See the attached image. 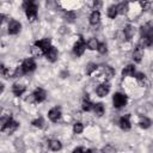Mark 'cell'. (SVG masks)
I'll list each match as a JSON object with an SVG mask.
<instances>
[{"instance_id":"cell-21","label":"cell","mask_w":153,"mask_h":153,"mask_svg":"<svg viewBox=\"0 0 153 153\" xmlns=\"http://www.w3.org/2000/svg\"><path fill=\"white\" fill-rule=\"evenodd\" d=\"M123 32H124V36H126L127 39H130V38L134 36V29H133V26H130V25L126 26V29H124Z\"/></svg>"},{"instance_id":"cell-19","label":"cell","mask_w":153,"mask_h":153,"mask_svg":"<svg viewBox=\"0 0 153 153\" xmlns=\"http://www.w3.org/2000/svg\"><path fill=\"white\" fill-rule=\"evenodd\" d=\"M93 111L96 112L97 116H102V115L104 114V106H103V104H102V103L94 104V105H93Z\"/></svg>"},{"instance_id":"cell-10","label":"cell","mask_w":153,"mask_h":153,"mask_svg":"<svg viewBox=\"0 0 153 153\" xmlns=\"http://www.w3.org/2000/svg\"><path fill=\"white\" fill-rule=\"evenodd\" d=\"M129 115H126L123 117H121L120 120V127L123 129V130H129L130 129V122H129Z\"/></svg>"},{"instance_id":"cell-1","label":"cell","mask_w":153,"mask_h":153,"mask_svg":"<svg viewBox=\"0 0 153 153\" xmlns=\"http://www.w3.org/2000/svg\"><path fill=\"white\" fill-rule=\"evenodd\" d=\"M23 7L25 8L26 16L30 20H35L37 17V6L33 1H24Z\"/></svg>"},{"instance_id":"cell-11","label":"cell","mask_w":153,"mask_h":153,"mask_svg":"<svg viewBox=\"0 0 153 153\" xmlns=\"http://www.w3.org/2000/svg\"><path fill=\"white\" fill-rule=\"evenodd\" d=\"M33 96L36 98V102H43L45 99V91L43 88H36L33 92Z\"/></svg>"},{"instance_id":"cell-9","label":"cell","mask_w":153,"mask_h":153,"mask_svg":"<svg viewBox=\"0 0 153 153\" xmlns=\"http://www.w3.org/2000/svg\"><path fill=\"white\" fill-rule=\"evenodd\" d=\"M109 85L108 84H102V85H99L98 87H97V90H96V92H97V94L99 96V97H105L108 93H109Z\"/></svg>"},{"instance_id":"cell-4","label":"cell","mask_w":153,"mask_h":153,"mask_svg":"<svg viewBox=\"0 0 153 153\" xmlns=\"http://www.w3.org/2000/svg\"><path fill=\"white\" fill-rule=\"evenodd\" d=\"M85 48H86V43H85L84 38H82V37H80V38H79V41L74 44L73 53H74L76 56H80V55H82V53H84Z\"/></svg>"},{"instance_id":"cell-30","label":"cell","mask_w":153,"mask_h":153,"mask_svg":"<svg viewBox=\"0 0 153 153\" xmlns=\"http://www.w3.org/2000/svg\"><path fill=\"white\" fill-rule=\"evenodd\" d=\"M65 18L68 22H73L75 19V14H74V12H66L65 13Z\"/></svg>"},{"instance_id":"cell-25","label":"cell","mask_w":153,"mask_h":153,"mask_svg":"<svg viewBox=\"0 0 153 153\" xmlns=\"http://www.w3.org/2000/svg\"><path fill=\"white\" fill-rule=\"evenodd\" d=\"M102 152L103 153H116V148L114 146H111V145H106V146L103 147Z\"/></svg>"},{"instance_id":"cell-31","label":"cell","mask_w":153,"mask_h":153,"mask_svg":"<svg viewBox=\"0 0 153 153\" xmlns=\"http://www.w3.org/2000/svg\"><path fill=\"white\" fill-rule=\"evenodd\" d=\"M100 54H105L106 53V45H105V43H99V45H98V49H97Z\"/></svg>"},{"instance_id":"cell-24","label":"cell","mask_w":153,"mask_h":153,"mask_svg":"<svg viewBox=\"0 0 153 153\" xmlns=\"http://www.w3.org/2000/svg\"><path fill=\"white\" fill-rule=\"evenodd\" d=\"M117 7L116 6H110L109 8H108V16L110 17V18H115L116 16H117Z\"/></svg>"},{"instance_id":"cell-15","label":"cell","mask_w":153,"mask_h":153,"mask_svg":"<svg viewBox=\"0 0 153 153\" xmlns=\"http://www.w3.org/2000/svg\"><path fill=\"white\" fill-rule=\"evenodd\" d=\"M99 18H100L99 12H98V11H93V12L91 13V16H90V23H91L92 25H96V24L99 23Z\"/></svg>"},{"instance_id":"cell-28","label":"cell","mask_w":153,"mask_h":153,"mask_svg":"<svg viewBox=\"0 0 153 153\" xmlns=\"http://www.w3.org/2000/svg\"><path fill=\"white\" fill-rule=\"evenodd\" d=\"M82 129H84V126H82V123H80V122H76V123L73 126V131L76 133V134L81 133Z\"/></svg>"},{"instance_id":"cell-29","label":"cell","mask_w":153,"mask_h":153,"mask_svg":"<svg viewBox=\"0 0 153 153\" xmlns=\"http://www.w3.org/2000/svg\"><path fill=\"white\" fill-rule=\"evenodd\" d=\"M97 67H98V66H97L96 63H92V62H91V63H88V65H87V67H86V74H91L93 71H96V69H97Z\"/></svg>"},{"instance_id":"cell-3","label":"cell","mask_w":153,"mask_h":153,"mask_svg":"<svg viewBox=\"0 0 153 153\" xmlns=\"http://www.w3.org/2000/svg\"><path fill=\"white\" fill-rule=\"evenodd\" d=\"M35 45L43 53V54H47L49 51V49L51 48L50 45V39L49 38H44V39H39L35 43Z\"/></svg>"},{"instance_id":"cell-35","label":"cell","mask_w":153,"mask_h":153,"mask_svg":"<svg viewBox=\"0 0 153 153\" xmlns=\"http://www.w3.org/2000/svg\"><path fill=\"white\" fill-rule=\"evenodd\" d=\"M100 6H102V2H100V1H97V2H94V4H93V7H94V10H98Z\"/></svg>"},{"instance_id":"cell-18","label":"cell","mask_w":153,"mask_h":153,"mask_svg":"<svg viewBox=\"0 0 153 153\" xmlns=\"http://www.w3.org/2000/svg\"><path fill=\"white\" fill-rule=\"evenodd\" d=\"M93 105H94V104H92V103L88 100V98L85 97V99H84V102H82V110H84V111H91V110H93Z\"/></svg>"},{"instance_id":"cell-20","label":"cell","mask_w":153,"mask_h":153,"mask_svg":"<svg viewBox=\"0 0 153 153\" xmlns=\"http://www.w3.org/2000/svg\"><path fill=\"white\" fill-rule=\"evenodd\" d=\"M139 124H140V127L141 128H148L149 126H151V121L147 118V117H145V116H141L140 117V121H139Z\"/></svg>"},{"instance_id":"cell-26","label":"cell","mask_w":153,"mask_h":153,"mask_svg":"<svg viewBox=\"0 0 153 153\" xmlns=\"http://www.w3.org/2000/svg\"><path fill=\"white\" fill-rule=\"evenodd\" d=\"M104 73H105V76L108 78V79H110L112 75H114V69L111 68V67H109V66H105L104 67Z\"/></svg>"},{"instance_id":"cell-14","label":"cell","mask_w":153,"mask_h":153,"mask_svg":"<svg viewBox=\"0 0 153 153\" xmlns=\"http://www.w3.org/2000/svg\"><path fill=\"white\" fill-rule=\"evenodd\" d=\"M12 91H13V93H14V96H22L23 93H24V91H25V86L24 85H19V84H14L13 85V87H12Z\"/></svg>"},{"instance_id":"cell-6","label":"cell","mask_w":153,"mask_h":153,"mask_svg":"<svg viewBox=\"0 0 153 153\" xmlns=\"http://www.w3.org/2000/svg\"><path fill=\"white\" fill-rule=\"evenodd\" d=\"M20 27H22V25H20L19 22H17V20H11V22L8 23V33H10V35H16V33H18V32L20 31Z\"/></svg>"},{"instance_id":"cell-34","label":"cell","mask_w":153,"mask_h":153,"mask_svg":"<svg viewBox=\"0 0 153 153\" xmlns=\"http://www.w3.org/2000/svg\"><path fill=\"white\" fill-rule=\"evenodd\" d=\"M35 100H36V98H35L33 94H30V96L26 98V102H29V103H32V102H35Z\"/></svg>"},{"instance_id":"cell-5","label":"cell","mask_w":153,"mask_h":153,"mask_svg":"<svg viewBox=\"0 0 153 153\" xmlns=\"http://www.w3.org/2000/svg\"><path fill=\"white\" fill-rule=\"evenodd\" d=\"M22 68H23L24 73H29V72L35 71L36 63H35V61L32 59H26V60H24V62L22 65Z\"/></svg>"},{"instance_id":"cell-16","label":"cell","mask_w":153,"mask_h":153,"mask_svg":"<svg viewBox=\"0 0 153 153\" xmlns=\"http://www.w3.org/2000/svg\"><path fill=\"white\" fill-rule=\"evenodd\" d=\"M135 74V67L133 65H128L127 67H124V69L122 71V75L127 76V75H134Z\"/></svg>"},{"instance_id":"cell-37","label":"cell","mask_w":153,"mask_h":153,"mask_svg":"<svg viewBox=\"0 0 153 153\" xmlns=\"http://www.w3.org/2000/svg\"><path fill=\"white\" fill-rule=\"evenodd\" d=\"M84 151H82V148L81 147H78V148H75L74 151H73V153H82Z\"/></svg>"},{"instance_id":"cell-13","label":"cell","mask_w":153,"mask_h":153,"mask_svg":"<svg viewBox=\"0 0 153 153\" xmlns=\"http://www.w3.org/2000/svg\"><path fill=\"white\" fill-rule=\"evenodd\" d=\"M142 56H143V49H142L141 47H137V48L134 50V53H133V59H134V61L140 62L141 59H142Z\"/></svg>"},{"instance_id":"cell-12","label":"cell","mask_w":153,"mask_h":153,"mask_svg":"<svg viewBox=\"0 0 153 153\" xmlns=\"http://www.w3.org/2000/svg\"><path fill=\"white\" fill-rule=\"evenodd\" d=\"M57 54H59V53H57V49H56L55 47H51V48L49 49V51L45 54V56H47V59H48L49 61L53 62V61H55V60L57 59Z\"/></svg>"},{"instance_id":"cell-36","label":"cell","mask_w":153,"mask_h":153,"mask_svg":"<svg viewBox=\"0 0 153 153\" xmlns=\"http://www.w3.org/2000/svg\"><path fill=\"white\" fill-rule=\"evenodd\" d=\"M117 37H118L120 41H122V39L126 37V36H124V32H117Z\"/></svg>"},{"instance_id":"cell-8","label":"cell","mask_w":153,"mask_h":153,"mask_svg":"<svg viewBox=\"0 0 153 153\" xmlns=\"http://www.w3.org/2000/svg\"><path fill=\"white\" fill-rule=\"evenodd\" d=\"M17 128H18V123H17V122H14V121H12V120L10 118V120H8V121H7V122L1 127V130H2V131H5L6 129H8V131L11 133V131L16 130Z\"/></svg>"},{"instance_id":"cell-27","label":"cell","mask_w":153,"mask_h":153,"mask_svg":"<svg viewBox=\"0 0 153 153\" xmlns=\"http://www.w3.org/2000/svg\"><path fill=\"white\" fill-rule=\"evenodd\" d=\"M32 124H33L35 127H37V128H43V126H44V120H43L42 117H38L37 120L32 121Z\"/></svg>"},{"instance_id":"cell-33","label":"cell","mask_w":153,"mask_h":153,"mask_svg":"<svg viewBox=\"0 0 153 153\" xmlns=\"http://www.w3.org/2000/svg\"><path fill=\"white\" fill-rule=\"evenodd\" d=\"M135 76H136V79H137L139 81H142V80L145 79V74H142V73H136Z\"/></svg>"},{"instance_id":"cell-7","label":"cell","mask_w":153,"mask_h":153,"mask_svg":"<svg viewBox=\"0 0 153 153\" xmlns=\"http://www.w3.org/2000/svg\"><path fill=\"white\" fill-rule=\"evenodd\" d=\"M48 116H49L50 121H53V122L59 121V118L61 117V109H60V108H57V106H55V108L50 109V110H49Z\"/></svg>"},{"instance_id":"cell-32","label":"cell","mask_w":153,"mask_h":153,"mask_svg":"<svg viewBox=\"0 0 153 153\" xmlns=\"http://www.w3.org/2000/svg\"><path fill=\"white\" fill-rule=\"evenodd\" d=\"M22 74H24V71H23V68H22V66H20V67H18V68L16 69L13 76H14V78H18V76H20Z\"/></svg>"},{"instance_id":"cell-17","label":"cell","mask_w":153,"mask_h":153,"mask_svg":"<svg viewBox=\"0 0 153 153\" xmlns=\"http://www.w3.org/2000/svg\"><path fill=\"white\" fill-rule=\"evenodd\" d=\"M49 147L53 151H60L61 147H62V145H61V142L59 140H50L49 141Z\"/></svg>"},{"instance_id":"cell-22","label":"cell","mask_w":153,"mask_h":153,"mask_svg":"<svg viewBox=\"0 0 153 153\" xmlns=\"http://www.w3.org/2000/svg\"><path fill=\"white\" fill-rule=\"evenodd\" d=\"M87 48L88 49H91V50H94V49H98V45H99V43L97 42V39L96 38H91V39H88V42H87Z\"/></svg>"},{"instance_id":"cell-38","label":"cell","mask_w":153,"mask_h":153,"mask_svg":"<svg viewBox=\"0 0 153 153\" xmlns=\"http://www.w3.org/2000/svg\"><path fill=\"white\" fill-rule=\"evenodd\" d=\"M82 153H92V151H91V149H86V151H84Z\"/></svg>"},{"instance_id":"cell-23","label":"cell","mask_w":153,"mask_h":153,"mask_svg":"<svg viewBox=\"0 0 153 153\" xmlns=\"http://www.w3.org/2000/svg\"><path fill=\"white\" fill-rule=\"evenodd\" d=\"M116 7H117V12L118 13H126L127 10H128V2H121Z\"/></svg>"},{"instance_id":"cell-2","label":"cell","mask_w":153,"mask_h":153,"mask_svg":"<svg viewBox=\"0 0 153 153\" xmlns=\"http://www.w3.org/2000/svg\"><path fill=\"white\" fill-rule=\"evenodd\" d=\"M112 103H114V106L115 108H122V106H124L126 105V103H127V97L123 94V93H120V92H117V93H115L114 94V97H112Z\"/></svg>"}]
</instances>
